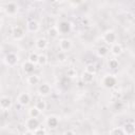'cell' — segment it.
Masks as SVG:
<instances>
[{
  "instance_id": "6da1fadb",
  "label": "cell",
  "mask_w": 135,
  "mask_h": 135,
  "mask_svg": "<svg viewBox=\"0 0 135 135\" xmlns=\"http://www.w3.org/2000/svg\"><path fill=\"white\" fill-rule=\"evenodd\" d=\"M101 84H102V86H103L104 89L111 90V89H113V88L116 86V84H117V79H116V77H115L114 75H112V74H107V75H104V76L102 77V79H101Z\"/></svg>"
},
{
  "instance_id": "7a4b0ae2",
  "label": "cell",
  "mask_w": 135,
  "mask_h": 135,
  "mask_svg": "<svg viewBox=\"0 0 135 135\" xmlns=\"http://www.w3.org/2000/svg\"><path fill=\"white\" fill-rule=\"evenodd\" d=\"M39 126H40V122L35 117H30L25 120V129L27 130V133L30 134H33V131L37 129Z\"/></svg>"
},
{
  "instance_id": "3957f363",
  "label": "cell",
  "mask_w": 135,
  "mask_h": 135,
  "mask_svg": "<svg viewBox=\"0 0 135 135\" xmlns=\"http://www.w3.org/2000/svg\"><path fill=\"white\" fill-rule=\"evenodd\" d=\"M102 39H103V41H104L105 43H108V44H113V43H115V42L117 41V35H116L115 31H113V30H108V31H105V32L103 33Z\"/></svg>"
},
{
  "instance_id": "277c9868",
  "label": "cell",
  "mask_w": 135,
  "mask_h": 135,
  "mask_svg": "<svg viewBox=\"0 0 135 135\" xmlns=\"http://www.w3.org/2000/svg\"><path fill=\"white\" fill-rule=\"evenodd\" d=\"M19 61V57L17 54L11 52V53H7L5 56H4V62L6 65L8 66H15Z\"/></svg>"
},
{
  "instance_id": "5b68a950",
  "label": "cell",
  "mask_w": 135,
  "mask_h": 135,
  "mask_svg": "<svg viewBox=\"0 0 135 135\" xmlns=\"http://www.w3.org/2000/svg\"><path fill=\"white\" fill-rule=\"evenodd\" d=\"M72 46H73V43L70 39L68 38H62L59 40V50L60 52H63V53H68L72 50Z\"/></svg>"
},
{
  "instance_id": "8992f818",
  "label": "cell",
  "mask_w": 135,
  "mask_h": 135,
  "mask_svg": "<svg viewBox=\"0 0 135 135\" xmlns=\"http://www.w3.org/2000/svg\"><path fill=\"white\" fill-rule=\"evenodd\" d=\"M25 36V33H24V30L21 27V26H14L12 28V37L14 40H22Z\"/></svg>"
},
{
  "instance_id": "52a82bcc",
  "label": "cell",
  "mask_w": 135,
  "mask_h": 135,
  "mask_svg": "<svg viewBox=\"0 0 135 135\" xmlns=\"http://www.w3.org/2000/svg\"><path fill=\"white\" fill-rule=\"evenodd\" d=\"M17 102L22 105V107H27L31 102V96L28 93H25V92H22L18 95L17 97Z\"/></svg>"
},
{
  "instance_id": "ba28073f",
  "label": "cell",
  "mask_w": 135,
  "mask_h": 135,
  "mask_svg": "<svg viewBox=\"0 0 135 135\" xmlns=\"http://www.w3.org/2000/svg\"><path fill=\"white\" fill-rule=\"evenodd\" d=\"M57 28H58V31H59L60 34H68V33H70L71 30H72V24H71V22H69V21L62 20V21H60L59 24L57 25Z\"/></svg>"
},
{
  "instance_id": "9c48e42d",
  "label": "cell",
  "mask_w": 135,
  "mask_h": 135,
  "mask_svg": "<svg viewBox=\"0 0 135 135\" xmlns=\"http://www.w3.org/2000/svg\"><path fill=\"white\" fill-rule=\"evenodd\" d=\"M26 30L30 32V33H37L39 30H40V24L37 20L35 19H31L27 21L26 23Z\"/></svg>"
},
{
  "instance_id": "30bf717a",
  "label": "cell",
  "mask_w": 135,
  "mask_h": 135,
  "mask_svg": "<svg viewBox=\"0 0 135 135\" xmlns=\"http://www.w3.org/2000/svg\"><path fill=\"white\" fill-rule=\"evenodd\" d=\"M13 104V101L11 99V97L8 96H2L0 98V109L3 110V111H7L11 109Z\"/></svg>"
},
{
  "instance_id": "8fae6325",
  "label": "cell",
  "mask_w": 135,
  "mask_h": 135,
  "mask_svg": "<svg viewBox=\"0 0 135 135\" xmlns=\"http://www.w3.org/2000/svg\"><path fill=\"white\" fill-rule=\"evenodd\" d=\"M52 92V89H51V85L49 83H41L39 84L38 86V94L42 97H45V96H49Z\"/></svg>"
},
{
  "instance_id": "7c38bea8",
  "label": "cell",
  "mask_w": 135,
  "mask_h": 135,
  "mask_svg": "<svg viewBox=\"0 0 135 135\" xmlns=\"http://www.w3.org/2000/svg\"><path fill=\"white\" fill-rule=\"evenodd\" d=\"M4 11H5V13H6L8 16H15V15L17 14V12H18V6H17V4L14 3V2H8V3L5 4Z\"/></svg>"
},
{
  "instance_id": "4fadbf2b",
  "label": "cell",
  "mask_w": 135,
  "mask_h": 135,
  "mask_svg": "<svg viewBox=\"0 0 135 135\" xmlns=\"http://www.w3.org/2000/svg\"><path fill=\"white\" fill-rule=\"evenodd\" d=\"M110 52H111V54H112V55H114V56H120V55L122 54V52H123L122 45H121L120 43L115 42V43L111 44Z\"/></svg>"
},
{
  "instance_id": "5bb4252c",
  "label": "cell",
  "mask_w": 135,
  "mask_h": 135,
  "mask_svg": "<svg viewBox=\"0 0 135 135\" xmlns=\"http://www.w3.org/2000/svg\"><path fill=\"white\" fill-rule=\"evenodd\" d=\"M22 70H23V72L25 73V74H33L34 73V71L36 70V64H34V63H32V62H30L28 60H26V61H24L23 62V64H22Z\"/></svg>"
},
{
  "instance_id": "9a60e30c",
  "label": "cell",
  "mask_w": 135,
  "mask_h": 135,
  "mask_svg": "<svg viewBox=\"0 0 135 135\" xmlns=\"http://www.w3.org/2000/svg\"><path fill=\"white\" fill-rule=\"evenodd\" d=\"M59 124V119L57 116H54V115H51L46 118V126L50 128V129H56Z\"/></svg>"
},
{
  "instance_id": "2e32d148",
  "label": "cell",
  "mask_w": 135,
  "mask_h": 135,
  "mask_svg": "<svg viewBox=\"0 0 135 135\" xmlns=\"http://www.w3.org/2000/svg\"><path fill=\"white\" fill-rule=\"evenodd\" d=\"M47 44H49L47 40H46L45 38H43V37H40V38H38V39L35 41V47H36L37 50H39V51L45 50V49L47 47Z\"/></svg>"
},
{
  "instance_id": "e0dca14e",
  "label": "cell",
  "mask_w": 135,
  "mask_h": 135,
  "mask_svg": "<svg viewBox=\"0 0 135 135\" xmlns=\"http://www.w3.org/2000/svg\"><path fill=\"white\" fill-rule=\"evenodd\" d=\"M95 79V75L94 74H91V73H88V72H83L82 75H81V80L85 83V84H90L94 81Z\"/></svg>"
},
{
  "instance_id": "ac0fdd59",
  "label": "cell",
  "mask_w": 135,
  "mask_h": 135,
  "mask_svg": "<svg viewBox=\"0 0 135 135\" xmlns=\"http://www.w3.org/2000/svg\"><path fill=\"white\" fill-rule=\"evenodd\" d=\"M123 132H124V135H133L135 133V124L133 122H127L123 127Z\"/></svg>"
},
{
  "instance_id": "d6986e66",
  "label": "cell",
  "mask_w": 135,
  "mask_h": 135,
  "mask_svg": "<svg viewBox=\"0 0 135 135\" xmlns=\"http://www.w3.org/2000/svg\"><path fill=\"white\" fill-rule=\"evenodd\" d=\"M26 81H27V83H28L30 85H36V84H38V83L40 82V78H39L38 75H36V74L33 73V74H30V75L27 76Z\"/></svg>"
},
{
  "instance_id": "ffe728a7",
  "label": "cell",
  "mask_w": 135,
  "mask_h": 135,
  "mask_svg": "<svg viewBox=\"0 0 135 135\" xmlns=\"http://www.w3.org/2000/svg\"><path fill=\"white\" fill-rule=\"evenodd\" d=\"M47 35H49L51 38L55 39V38H58L59 35H61V34L59 33L57 26H51V27H49V30H47Z\"/></svg>"
},
{
  "instance_id": "44dd1931",
  "label": "cell",
  "mask_w": 135,
  "mask_h": 135,
  "mask_svg": "<svg viewBox=\"0 0 135 135\" xmlns=\"http://www.w3.org/2000/svg\"><path fill=\"white\" fill-rule=\"evenodd\" d=\"M109 52H110V50H109L107 46H104V45H101V46H99V47L97 49V55H98V57H100V58L107 57V56L109 55Z\"/></svg>"
},
{
  "instance_id": "7402d4cb",
  "label": "cell",
  "mask_w": 135,
  "mask_h": 135,
  "mask_svg": "<svg viewBox=\"0 0 135 135\" xmlns=\"http://www.w3.org/2000/svg\"><path fill=\"white\" fill-rule=\"evenodd\" d=\"M35 107L42 113V112H44L45 110H46V107H47V104H46V101L45 100H43V99H38L37 101H36V104H35Z\"/></svg>"
},
{
  "instance_id": "603a6c76",
  "label": "cell",
  "mask_w": 135,
  "mask_h": 135,
  "mask_svg": "<svg viewBox=\"0 0 135 135\" xmlns=\"http://www.w3.org/2000/svg\"><path fill=\"white\" fill-rule=\"evenodd\" d=\"M47 63V56L45 54H40L38 55V60H37V64L40 66H44Z\"/></svg>"
},
{
  "instance_id": "cb8c5ba5",
  "label": "cell",
  "mask_w": 135,
  "mask_h": 135,
  "mask_svg": "<svg viewBox=\"0 0 135 135\" xmlns=\"http://www.w3.org/2000/svg\"><path fill=\"white\" fill-rule=\"evenodd\" d=\"M108 66H109L111 70H116V69H118V66H119V62H118L117 59L111 58V59L108 60Z\"/></svg>"
},
{
  "instance_id": "d4e9b609",
  "label": "cell",
  "mask_w": 135,
  "mask_h": 135,
  "mask_svg": "<svg viewBox=\"0 0 135 135\" xmlns=\"http://www.w3.org/2000/svg\"><path fill=\"white\" fill-rule=\"evenodd\" d=\"M40 114H41V112H40L36 107H32V108L28 109V116H30V117L38 118Z\"/></svg>"
},
{
  "instance_id": "484cf974",
  "label": "cell",
  "mask_w": 135,
  "mask_h": 135,
  "mask_svg": "<svg viewBox=\"0 0 135 135\" xmlns=\"http://www.w3.org/2000/svg\"><path fill=\"white\" fill-rule=\"evenodd\" d=\"M109 133L112 134V135H124V132H123L122 127H114L113 129L110 130Z\"/></svg>"
},
{
  "instance_id": "4316f807",
  "label": "cell",
  "mask_w": 135,
  "mask_h": 135,
  "mask_svg": "<svg viewBox=\"0 0 135 135\" xmlns=\"http://www.w3.org/2000/svg\"><path fill=\"white\" fill-rule=\"evenodd\" d=\"M84 71L88 72V73H91V74H94V75H95V74H96V66H95V64H93V63H89V64L85 65Z\"/></svg>"
},
{
  "instance_id": "83f0119b",
  "label": "cell",
  "mask_w": 135,
  "mask_h": 135,
  "mask_svg": "<svg viewBox=\"0 0 135 135\" xmlns=\"http://www.w3.org/2000/svg\"><path fill=\"white\" fill-rule=\"evenodd\" d=\"M27 60H28L30 62L34 63V64H37V60H38V54H37V53H35V52L31 53V54L28 55Z\"/></svg>"
},
{
  "instance_id": "f1b7e54d",
  "label": "cell",
  "mask_w": 135,
  "mask_h": 135,
  "mask_svg": "<svg viewBox=\"0 0 135 135\" xmlns=\"http://www.w3.org/2000/svg\"><path fill=\"white\" fill-rule=\"evenodd\" d=\"M33 134H35V135H45L46 134V130L39 126L37 129H35L33 131Z\"/></svg>"
},
{
  "instance_id": "f546056e",
  "label": "cell",
  "mask_w": 135,
  "mask_h": 135,
  "mask_svg": "<svg viewBox=\"0 0 135 135\" xmlns=\"http://www.w3.org/2000/svg\"><path fill=\"white\" fill-rule=\"evenodd\" d=\"M66 75H68V77H70V78H76V77H77V71H76L75 69L71 68L70 70H68Z\"/></svg>"
},
{
  "instance_id": "4dcf8cb0",
  "label": "cell",
  "mask_w": 135,
  "mask_h": 135,
  "mask_svg": "<svg viewBox=\"0 0 135 135\" xmlns=\"http://www.w3.org/2000/svg\"><path fill=\"white\" fill-rule=\"evenodd\" d=\"M57 58H58V60H59L60 62H64V61L66 60V55H65V53H63V52H60V53L58 54Z\"/></svg>"
},
{
  "instance_id": "1f68e13d",
  "label": "cell",
  "mask_w": 135,
  "mask_h": 135,
  "mask_svg": "<svg viewBox=\"0 0 135 135\" xmlns=\"http://www.w3.org/2000/svg\"><path fill=\"white\" fill-rule=\"evenodd\" d=\"M82 2V0H71V3L73 5H79Z\"/></svg>"
},
{
  "instance_id": "d6a6232c",
  "label": "cell",
  "mask_w": 135,
  "mask_h": 135,
  "mask_svg": "<svg viewBox=\"0 0 135 135\" xmlns=\"http://www.w3.org/2000/svg\"><path fill=\"white\" fill-rule=\"evenodd\" d=\"M63 134H64V135H69V134H72V135H73V134H75V131L66 130V131H64V132H63Z\"/></svg>"
},
{
  "instance_id": "836d02e7",
  "label": "cell",
  "mask_w": 135,
  "mask_h": 135,
  "mask_svg": "<svg viewBox=\"0 0 135 135\" xmlns=\"http://www.w3.org/2000/svg\"><path fill=\"white\" fill-rule=\"evenodd\" d=\"M2 24H3V20H2V17H0V27L2 26Z\"/></svg>"
},
{
  "instance_id": "e575fe53",
  "label": "cell",
  "mask_w": 135,
  "mask_h": 135,
  "mask_svg": "<svg viewBox=\"0 0 135 135\" xmlns=\"http://www.w3.org/2000/svg\"><path fill=\"white\" fill-rule=\"evenodd\" d=\"M55 1H57V2H64V1H66V0H55Z\"/></svg>"
},
{
  "instance_id": "d590c367",
  "label": "cell",
  "mask_w": 135,
  "mask_h": 135,
  "mask_svg": "<svg viewBox=\"0 0 135 135\" xmlns=\"http://www.w3.org/2000/svg\"><path fill=\"white\" fill-rule=\"evenodd\" d=\"M35 1H37V2H43L44 0H35Z\"/></svg>"
},
{
  "instance_id": "8d00e7d4",
  "label": "cell",
  "mask_w": 135,
  "mask_h": 135,
  "mask_svg": "<svg viewBox=\"0 0 135 135\" xmlns=\"http://www.w3.org/2000/svg\"><path fill=\"white\" fill-rule=\"evenodd\" d=\"M1 11H2V7H1V6H0V13H1Z\"/></svg>"
},
{
  "instance_id": "74e56055",
  "label": "cell",
  "mask_w": 135,
  "mask_h": 135,
  "mask_svg": "<svg viewBox=\"0 0 135 135\" xmlns=\"http://www.w3.org/2000/svg\"><path fill=\"white\" fill-rule=\"evenodd\" d=\"M1 90H2V88H1V84H0V92H1Z\"/></svg>"
},
{
  "instance_id": "f35d334b",
  "label": "cell",
  "mask_w": 135,
  "mask_h": 135,
  "mask_svg": "<svg viewBox=\"0 0 135 135\" xmlns=\"http://www.w3.org/2000/svg\"><path fill=\"white\" fill-rule=\"evenodd\" d=\"M0 51H1V46H0Z\"/></svg>"
}]
</instances>
